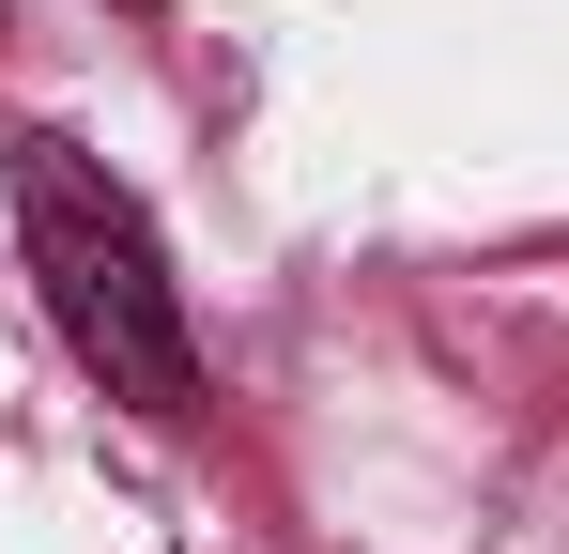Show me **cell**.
I'll return each mask as SVG.
<instances>
[{
  "label": "cell",
  "mask_w": 569,
  "mask_h": 554,
  "mask_svg": "<svg viewBox=\"0 0 569 554\" xmlns=\"http://www.w3.org/2000/svg\"><path fill=\"white\" fill-rule=\"evenodd\" d=\"M16 247L47 277V324L78 339L108 400L139 416H200V339H186V293L154 263V216L78 155V139H16Z\"/></svg>",
  "instance_id": "6da1fadb"
}]
</instances>
